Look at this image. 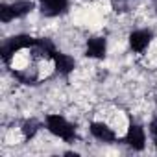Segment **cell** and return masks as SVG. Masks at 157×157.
Returning a JSON list of instances; mask_svg holds the SVG:
<instances>
[{
  "mask_svg": "<svg viewBox=\"0 0 157 157\" xmlns=\"http://www.w3.org/2000/svg\"><path fill=\"white\" fill-rule=\"evenodd\" d=\"M46 126H48V129L56 135V137H59V139H63V140H74V137H76V131H74V126L70 124V122H67L63 117H59V115H50L48 118H46Z\"/></svg>",
  "mask_w": 157,
  "mask_h": 157,
  "instance_id": "1",
  "label": "cell"
},
{
  "mask_svg": "<svg viewBox=\"0 0 157 157\" xmlns=\"http://www.w3.org/2000/svg\"><path fill=\"white\" fill-rule=\"evenodd\" d=\"M126 142L133 150H142L144 148V142H146L144 129L140 126H137V124H131L129 129H128V135H126Z\"/></svg>",
  "mask_w": 157,
  "mask_h": 157,
  "instance_id": "2",
  "label": "cell"
},
{
  "mask_svg": "<svg viewBox=\"0 0 157 157\" xmlns=\"http://www.w3.org/2000/svg\"><path fill=\"white\" fill-rule=\"evenodd\" d=\"M68 6V0H41V11L43 15H48V17H56L59 13H63Z\"/></svg>",
  "mask_w": 157,
  "mask_h": 157,
  "instance_id": "3",
  "label": "cell"
},
{
  "mask_svg": "<svg viewBox=\"0 0 157 157\" xmlns=\"http://www.w3.org/2000/svg\"><path fill=\"white\" fill-rule=\"evenodd\" d=\"M105 50H107V44H105V39L104 37H93L87 41V50L85 54L89 57H94V59H102L105 56Z\"/></svg>",
  "mask_w": 157,
  "mask_h": 157,
  "instance_id": "4",
  "label": "cell"
},
{
  "mask_svg": "<svg viewBox=\"0 0 157 157\" xmlns=\"http://www.w3.org/2000/svg\"><path fill=\"white\" fill-rule=\"evenodd\" d=\"M151 41V32L148 30H139V32H133L129 35V44L135 52H142Z\"/></svg>",
  "mask_w": 157,
  "mask_h": 157,
  "instance_id": "5",
  "label": "cell"
},
{
  "mask_svg": "<svg viewBox=\"0 0 157 157\" xmlns=\"http://www.w3.org/2000/svg\"><path fill=\"white\" fill-rule=\"evenodd\" d=\"M54 65H56V68H57V72L59 74H63V76H67V74H70L72 70H74V59L70 57V56H67V54H61V52H56L54 54Z\"/></svg>",
  "mask_w": 157,
  "mask_h": 157,
  "instance_id": "6",
  "label": "cell"
},
{
  "mask_svg": "<svg viewBox=\"0 0 157 157\" xmlns=\"http://www.w3.org/2000/svg\"><path fill=\"white\" fill-rule=\"evenodd\" d=\"M91 133H93L96 139L104 140V142L115 140V131H113L107 124H102V122H94V124L91 126Z\"/></svg>",
  "mask_w": 157,
  "mask_h": 157,
  "instance_id": "7",
  "label": "cell"
},
{
  "mask_svg": "<svg viewBox=\"0 0 157 157\" xmlns=\"http://www.w3.org/2000/svg\"><path fill=\"white\" fill-rule=\"evenodd\" d=\"M10 6H11V10H13L15 17H22V15H26V13H30V11L33 10V4H32V2H28V0H19V2L10 4Z\"/></svg>",
  "mask_w": 157,
  "mask_h": 157,
  "instance_id": "8",
  "label": "cell"
},
{
  "mask_svg": "<svg viewBox=\"0 0 157 157\" xmlns=\"http://www.w3.org/2000/svg\"><path fill=\"white\" fill-rule=\"evenodd\" d=\"M0 19H2V22H10V21L15 19V13H13L11 6H8V4L0 6Z\"/></svg>",
  "mask_w": 157,
  "mask_h": 157,
  "instance_id": "9",
  "label": "cell"
},
{
  "mask_svg": "<svg viewBox=\"0 0 157 157\" xmlns=\"http://www.w3.org/2000/svg\"><path fill=\"white\" fill-rule=\"evenodd\" d=\"M37 122L35 120H28L26 124H24V128H22V131H24V135L26 137H33L35 135V131H37Z\"/></svg>",
  "mask_w": 157,
  "mask_h": 157,
  "instance_id": "10",
  "label": "cell"
},
{
  "mask_svg": "<svg viewBox=\"0 0 157 157\" xmlns=\"http://www.w3.org/2000/svg\"><path fill=\"white\" fill-rule=\"evenodd\" d=\"M150 129H151L153 137L157 139V118H153V120H151V124H150Z\"/></svg>",
  "mask_w": 157,
  "mask_h": 157,
  "instance_id": "11",
  "label": "cell"
},
{
  "mask_svg": "<svg viewBox=\"0 0 157 157\" xmlns=\"http://www.w3.org/2000/svg\"><path fill=\"white\" fill-rule=\"evenodd\" d=\"M155 144H157V139H155Z\"/></svg>",
  "mask_w": 157,
  "mask_h": 157,
  "instance_id": "12",
  "label": "cell"
}]
</instances>
